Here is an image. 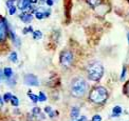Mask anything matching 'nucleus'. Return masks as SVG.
Listing matches in <instances>:
<instances>
[{"instance_id": "13", "label": "nucleus", "mask_w": 129, "mask_h": 121, "mask_svg": "<svg viewBox=\"0 0 129 121\" xmlns=\"http://www.w3.org/2000/svg\"><path fill=\"white\" fill-rule=\"evenodd\" d=\"M91 7H93V8H95V7H99V5L102 3V1L103 0H86Z\"/></svg>"}, {"instance_id": "9", "label": "nucleus", "mask_w": 129, "mask_h": 121, "mask_svg": "<svg viewBox=\"0 0 129 121\" xmlns=\"http://www.w3.org/2000/svg\"><path fill=\"white\" fill-rule=\"evenodd\" d=\"M122 112H123L122 107L120 105H116V106H114L113 109H112V117H120Z\"/></svg>"}, {"instance_id": "34", "label": "nucleus", "mask_w": 129, "mask_h": 121, "mask_svg": "<svg viewBox=\"0 0 129 121\" xmlns=\"http://www.w3.org/2000/svg\"><path fill=\"white\" fill-rule=\"evenodd\" d=\"M2 104H3V99L0 96V106H2Z\"/></svg>"}, {"instance_id": "15", "label": "nucleus", "mask_w": 129, "mask_h": 121, "mask_svg": "<svg viewBox=\"0 0 129 121\" xmlns=\"http://www.w3.org/2000/svg\"><path fill=\"white\" fill-rule=\"evenodd\" d=\"M11 104L13 105V106H15V107H17L18 105H19V99L16 97V96H13L12 97V99H11Z\"/></svg>"}, {"instance_id": "12", "label": "nucleus", "mask_w": 129, "mask_h": 121, "mask_svg": "<svg viewBox=\"0 0 129 121\" xmlns=\"http://www.w3.org/2000/svg\"><path fill=\"white\" fill-rule=\"evenodd\" d=\"M9 60L11 62H13V63H16L18 61V55H17V53L16 52H12L10 54V57H9Z\"/></svg>"}, {"instance_id": "29", "label": "nucleus", "mask_w": 129, "mask_h": 121, "mask_svg": "<svg viewBox=\"0 0 129 121\" xmlns=\"http://www.w3.org/2000/svg\"><path fill=\"white\" fill-rule=\"evenodd\" d=\"M77 121H88V120H87V117H86V116H82Z\"/></svg>"}, {"instance_id": "32", "label": "nucleus", "mask_w": 129, "mask_h": 121, "mask_svg": "<svg viewBox=\"0 0 129 121\" xmlns=\"http://www.w3.org/2000/svg\"><path fill=\"white\" fill-rule=\"evenodd\" d=\"M55 114H57V113H54V112H51L50 114H49V116H50V118H53L55 116Z\"/></svg>"}, {"instance_id": "27", "label": "nucleus", "mask_w": 129, "mask_h": 121, "mask_svg": "<svg viewBox=\"0 0 129 121\" xmlns=\"http://www.w3.org/2000/svg\"><path fill=\"white\" fill-rule=\"evenodd\" d=\"M51 112H52L51 106H46V107H45V113H46V114H50Z\"/></svg>"}, {"instance_id": "11", "label": "nucleus", "mask_w": 129, "mask_h": 121, "mask_svg": "<svg viewBox=\"0 0 129 121\" xmlns=\"http://www.w3.org/2000/svg\"><path fill=\"white\" fill-rule=\"evenodd\" d=\"M70 116H71L72 119H76L79 116V108L77 106H73L71 108V113H70Z\"/></svg>"}, {"instance_id": "6", "label": "nucleus", "mask_w": 129, "mask_h": 121, "mask_svg": "<svg viewBox=\"0 0 129 121\" xmlns=\"http://www.w3.org/2000/svg\"><path fill=\"white\" fill-rule=\"evenodd\" d=\"M24 83L26 85H31V86H38V79L33 74H28L24 76Z\"/></svg>"}, {"instance_id": "36", "label": "nucleus", "mask_w": 129, "mask_h": 121, "mask_svg": "<svg viewBox=\"0 0 129 121\" xmlns=\"http://www.w3.org/2000/svg\"><path fill=\"white\" fill-rule=\"evenodd\" d=\"M12 1H14V2H15V1H16V0H12Z\"/></svg>"}, {"instance_id": "20", "label": "nucleus", "mask_w": 129, "mask_h": 121, "mask_svg": "<svg viewBox=\"0 0 129 121\" xmlns=\"http://www.w3.org/2000/svg\"><path fill=\"white\" fill-rule=\"evenodd\" d=\"M8 84L10 86H13V85H15L16 84V79L15 78H10V79H8Z\"/></svg>"}, {"instance_id": "18", "label": "nucleus", "mask_w": 129, "mask_h": 121, "mask_svg": "<svg viewBox=\"0 0 129 121\" xmlns=\"http://www.w3.org/2000/svg\"><path fill=\"white\" fill-rule=\"evenodd\" d=\"M41 37H42V33L38 30V31H34V33H33V38L34 39H41Z\"/></svg>"}, {"instance_id": "16", "label": "nucleus", "mask_w": 129, "mask_h": 121, "mask_svg": "<svg viewBox=\"0 0 129 121\" xmlns=\"http://www.w3.org/2000/svg\"><path fill=\"white\" fill-rule=\"evenodd\" d=\"M12 97H13V95L11 94V93H5V94L3 95V97H2L3 102H10L11 99H12Z\"/></svg>"}, {"instance_id": "37", "label": "nucleus", "mask_w": 129, "mask_h": 121, "mask_svg": "<svg viewBox=\"0 0 129 121\" xmlns=\"http://www.w3.org/2000/svg\"><path fill=\"white\" fill-rule=\"evenodd\" d=\"M53 1H54V0H53Z\"/></svg>"}, {"instance_id": "1", "label": "nucleus", "mask_w": 129, "mask_h": 121, "mask_svg": "<svg viewBox=\"0 0 129 121\" xmlns=\"http://www.w3.org/2000/svg\"><path fill=\"white\" fill-rule=\"evenodd\" d=\"M87 82L85 81V79L77 77L72 80L71 82V86H70V89H71V94L72 96L76 97V98H80L85 96L86 92H87Z\"/></svg>"}, {"instance_id": "4", "label": "nucleus", "mask_w": 129, "mask_h": 121, "mask_svg": "<svg viewBox=\"0 0 129 121\" xmlns=\"http://www.w3.org/2000/svg\"><path fill=\"white\" fill-rule=\"evenodd\" d=\"M9 35V24L5 18L0 17V43L7 40Z\"/></svg>"}, {"instance_id": "19", "label": "nucleus", "mask_w": 129, "mask_h": 121, "mask_svg": "<svg viewBox=\"0 0 129 121\" xmlns=\"http://www.w3.org/2000/svg\"><path fill=\"white\" fill-rule=\"evenodd\" d=\"M46 100H47V96H46V95L42 93V92H40L39 95H38V101H40V102H45Z\"/></svg>"}, {"instance_id": "28", "label": "nucleus", "mask_w": 129, "mask_h": 121, "mask_svg": "<svg viewBox=\"0 0 129 121\" xmlns=\"http://www.w3.org/2000/svg\"><path fill=\"white\" fill-rule=\"evenodd\" d=\"M46 3L49 5V7H52L53 3H54V1H53V0H46Z\"/></svg>"}, {"instance_id": "17", "label": "nucleus", "mask_w": 129, "mask_h": 121, "mask_svg": "<svg viewBox=\"0 0 129 121\" xmlns=\"http://www.w3.org/2000/svg\"><path fill=\"white\" fill-rule=\"evenodd\" d=\"M35 17L38 20H41V19L45 18V14L42 11H35Z\"/></svg>"}, {"instance_id": "7", "label": "nucleus", "mask_w": 129, "mask_h": 121, "mask_svg": "<svg viewBox=\"0 0 129 121\" xmlns=\"http://www.w3.org/2000/svg\"><path fill=\"white\" fill-rule=\"evenodd\" d=\"M19 18L23 21L24 23H30L32 19H33V14L32 13H26V12H22L19 15Z\"/></svg>"}, {"instance_id": "21", "label": "nucleus", "mask_w": 129, "mask_h": 121, "mask_svg": "<svg viewBox=\"0 0 129 121\" xmlns=\"http://www.w3.org/2000/svg\"><path fill=\"white\" fill-rule=\"evenodd\" d=\"M16 11H17V7H16V5H13L11 9H9V14L10 15H14L16 13Z\"/></svg>"}, {"instance_id": "2", "label": "nucleus", "mask_w": 129, "mask_h": 121, "mask_svg": "<svg viewBox=\"0 0 129 121\" xmlns=\"http://www.w3.org/2000/svg\"><path fill=\"white\" fill-rule=\"evenodd\" d=\"M88 78L92 81H99L104 75V67L98 61H92L87 66Z\"/></svg>"}, {"instance_id": "8", "label": "nucleus", "mask_w": 129, "mask_h": 121, "mask_svg": "<svg viewBox=\"0 0 129 121\" xmlns=\"http://www.w3.org/2000/svg\"><path fill=\"white\" fill-rule=\"evenodd\" d=\"M31 3L29 0H18L17 2V8L21 11H25L26 9H30L31 8Z\"/></svg>"}, {"instance_id": "5", "label": "nucleus", "mask_w": 129, "mask_h": 121, "mask_svg": "<svg viewBox=\"0 0 129 121\" xmlns=\"http://www.w3.org/2000/svg\"><path fill=\"white\" fill-rule=\"evenodd\" d=\"M73 54L70 51H63L60 55V63L66 66V67H69L72 65V62H73Z\"/></svg>"}, {"instance_id": "30", "label": "nucleus", "mask_w": 129, "mask_h": 121, "mask_svg": "<svg viewBox=\"0 0 129 121\" xmlns=\"http://www.w3.org/2000/svg\"><path fill=\"white\" fill-rule=\"evenodd\" d=\"M3 78H4V76H3V70H0V81H1Z\"/></svg>"}, {"instance_id": "26", "label": "nucleus", "mask_w": 129, "mask_h": 121, "mask_svg": "<svg viewBox=\"0 0 129 121\" xmlns=\"http://www.w3.org/2000/svg\"><path fill=\"white\" fill-rule=\"evenodd\" d=\"M102 120V117L100 115H95L93 116V118H92V121H101Z\"/></svg>"}, {"instance_id": "33", "label": "nucleus", "mask_w": 129, "mask_h": 121, "mask_svg": "<svg viewBox=\"0 0 129 121\" xmlns=\"http://www.w3.org/2000/svg\"><path fill=\"white\" fill-rule=\"evenodd\" d=\"M29 1H30L31 4H33V3H36L37 1H38V0H29Z\"/></svg>"}, {"instance_id": "3", "label": "nucleus", "mask_w": 129, "mask_h": 121, "mask_svg": "<svg viewBox=\"0 0 129 121\" xmlns=\"http://www.w3.org/2000/svg\"><path fill=\"white\" fill-rule=\"evenodd\" d=\"M108 98V92L103 86H96L90 93L89 99L96 104H103Z\"/></svg>"}, {"instance_id": "25", "label": "nucleus", "mask_w": 129, "mask_h": 121, "mask_svg": "<svg viewBox=\"0 0 129 121\" xmlns=\"http://www.w3.org/2000/svg\"><path fill=\"white\" fill-rule=\"evenodd\" d=\"M32 114L33 115H39L40 114V108L39 107H34L32 109Z\"/></svg>"}, {"instance_id": "23", "label": "nucleus", "mask_w": 129, "mask_h": 121, "mask_svg": "<svg viewBox=\"0 0 129 121\" xmlns=\"http://www.w3.org/2000/svg\"><path fill=\"white\" fill-rule=\"evenodd\" d=\"M126 72H127V68L126 66L123 67V71H122V75H121V80H124L125 77H126Z\"/></svg>"}, {"instance_id": "14", "label": "nucleus", "mask_w": 129, "mask_h": 121, "mask_svg": "<svg viewBox=\"0 0 129 121\" xmlns=\"http://www.w3.org/2000/svg\"><path fill=\"white\" fill-rule=\"evenodd\" d=\"M28 96L30 97V99L33 101L34 103H36V102H38V96H36V95H34L33 93H32L31 91H29L28 92Z\"/></svg>"}, {"instance_id": "35", "label": "nucleus", "mask_w": 129, "mask_h": 121, "mask_svg": "<svg viewBox=\"0 0 129 121\" xmlns=\"http://www.w3.org/2000/svg\"><path fill=\"white\" fill-rule=\"evenodd\" d=\"M127 38H128V43H129V32H128V34H127Z\"/></svg>"}, {"instance_id": "31", "label": "nucleus", "mask_w": 129, "mask_h": 121, "mask_svg": "<svg viewBox=\"0 0 129 121\" xmlns=\"http://www.w3.org/2000/svg\"><path fill=\"white\" fill-rule=\"evenodd\" d=\"M22 32H23V34H24V35H25V34H28V33H29V29H28V28H24V29L22 30Z\"/></svg>"}, {"instance_id": "10", "label": "nucleus", "mask_w": 129, "mask_h": 121, "mask_svg": "<svg viewBox=\"0 0 129 121\" xmlns=\"http://www.w3.org/2000/svg\"><path fill=\"white\" fill-rule=\"evenodd\" d=\"M3 76L7 79L12 78L13 77V70L11 67H4L3 68Z\"/></svg>"}, {"instance_id": "22", "label": "nucleus", "mask_w": 129, "mask_h": 121, "mask_svg": "<svg viewBox=\"0 0 129 121\" xmlns=\"http://www.w3.org/2000/svg\"><path fill=\"white\" fill-rule=\"evenodd\" d=\"M124 93L126 94V96L129 97V81L125 84V86H124Z\"/></svg>"}, {"instance_id": "24", "label": "nucleus", "mask_w": 129, "mask_h": 121, "mask_svg": "<svg viewBox=\"0 0 129 121\" xmlns=\"http://www.w3.org/2000/svg\"><path fill=\"white\" fill-rule=\"evenodd\" d=\"M5 5H7L8 9H11V8H12L13 5H15V4H14V1H12V0H8V1L5 2Z\"/></svg>"}]
</instances>
